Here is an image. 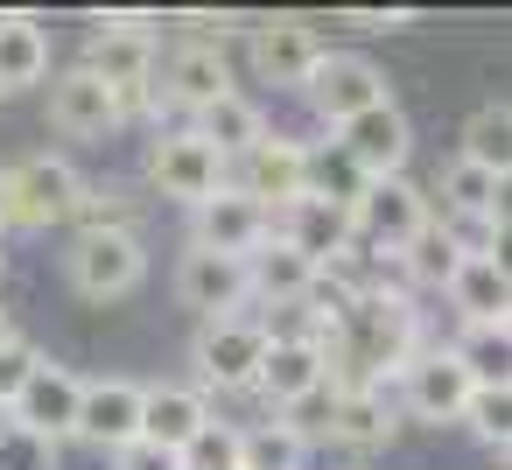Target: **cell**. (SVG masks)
I'll return each mask as SVG.
<instances>
[{
	"instance_id": "obj_1",
	"label": "cell",
	"mask_w": 512,
	"mask_h": 470,
	"mask_svg": "<svg viewBox=\"0 0 512 470\" xmlns=\"http://www.w3.org/2000/svg\"><path fill=\"white\" fill-rule=\"evenodd\" d=\"M421 316L400 288H372L344 309V323L323 337V365L337 386H386L400 379V365L421 351Z\"/></svg>"
},
{
	"instance_id": "obj_2",
	"label": "cell",
	"mask_w": 512,
	"mask_h": 470,
	"mask_svg": "<svg viewBox=\"0 0 512 470\" xmlns=\"http://www.w3.org/2000/svg\"><path fill=\"white\" fill-rule=\"evenodd\" d=\"M85 71L120 99V120L155 99V15H106L85 43Z\"/></svg>"
},
{
	"instance_id": "obj_3",
	"label": "cell",
	"mask_w": 512,
	"mask_h": 470,
	"mask_svg": "<svg viewBox=\"0 0 512 470\" xmlns=\"http://www.w3.org/2000/svg\"><path fill=\"white\" fill-rule=\"evenodd\" d=\"M78 204V169L64 155H22L15 169H0V232H50Z\"/></svg>"
},
{
	"instance_id": "obj_4",
	"label": "cell",
	"mask_w": 512,
	"mask_h": 470,
	"mask_svg": "<svg viewBox=\"0 0 512 470\" xmlns=\"http://www.w3.org/2000/svg\"><path fill=\"white\" fill-rule=\"evenodd\" d=\"M260 358H267L260 316H218V323H204V330H197V351H190L197 393H204V400H211V386H218V393H253Z\"/></svg>"
},
{
	"instance_id": "obj_5",
	"label": "cell",
	"mask_w": 512,
	"mask_h": 470,
	"mask_svg": "<svg viewBox=\"0 0 512 470\" xmlns=\"http://www.w3.org/2000/svg\"><path fill=\"white\" fill-rule=\"evenodd\" d=\"M428 197L407 183V176H386V183H365V197L351 204V246L372 253V260H393L421 225H428Z\"/></svg>"
},
{
	"instance_id": "obj_6",
	"label": "cell",
	"mask_w": 512,
	"mask_h": 470,
	"mask_svg": "<svg viewBox=\"0 0 512 470\" xmlns=\"http://www.w3.org/2000/svg\"><path fill=\"white\" fill-rule=\"evenodd\" d=\"M302 99H309V106H316V120L337 134L344 120H358V113L386 106V71H379L372 57H358V50H323V57H316V71H309V85H302Z\"/></svg>"
},
{
	"instance_id": "obj_7",
	"label": "cell",
	"mask_w": 512,
	"mask_h": 470,
	"mask_svg": "<svg viewBox=\"0 0 512 470\" xmlns=\"http://www.w3.org/2000/svg\"><path fill=\"white\" fill-rule=\"evenodd\" d=\"M400 393H393V407H407L414 421H463V407H470V372L456 365V351L449 344H421L407 365H400V379H393Z\"/></svg>"
},
{
	"instance_id": "obj_8",
	"label": "cell",
	"mask_w": 512,
	"mask_h": 470,
	"mask_svg": "<svg viewBox=\"0 0 512 470\" xmlns=\"http://www.w3.org/2000/svg\"><path fill=\"white\" fill-rule=\"evenodd\" d=\"M64 267H71V288L85 302H113V295H134L141 288L148 253H141L134 232H85V239H71Z\"/></svg>"
},
{
	"instance_id": "obj_9",
	"label": "cell",
	"mask_w": 512,
	"mask_h": 470,
	"mask_svg": "<svg viewBox=\"0 0 512 470\" xmlns=\"http://www.w3.org/2000/svg\"><path fill=\"white\" fill-rule=\"evenodd\" d=\"M148 183H155L162 197H176V204L197 211L204 197L225 190V162H218V148L197 141L190 127H169V134H155V148H148Z\"/></svg>"
},
{
	"instance_id": "obj_10",
	"label": "cell",
	"mask_w": 512,
	"mask_h": 470,
	"mask_svg": "<svg viewBox=\"0 0 512 470\" xmlns=\"http://www.w3.org/2000/svg\"><path fill=\"white\" fill-rule=\"evenodd\" d=\"M337 155H344L365 183H386V176L407 169V155H414V127H407V113L386 99V106H372V113H358V120L337 127Z\"/></svg>"
},
{
	"instance_id": "obj_11",
	"label": "cell",
	"mask_w": 512,
	"mask_h": 470,
	"mask_svg": "<svg viewBox=\"0 0 512 470\" xmlns=\"http://www.w3.org/2000/svg\"><path fill=\"white\" fill-rule=\"evenodd\" d=\"M78 393H85V379L43 358V365L29 372V386L8 400V421H15L22 435H36V442H50V449H57V442H71V435H78Z\"/></svg>"
},
{
	"instance_id": "obj_12",
	"label": "cell",
	"mask_w": 512,
	"mask_h": 470,
	"mask_svg": "<svg viewBox=\"0 0 512 470\" xmlns=\"http://www.w3.org/2000/svg\"><path fill=\"white\" fill-rule=\"evenodd\" d=\"M302 148L309 141H288V134H260L232 169H225V183L239 190V197H253L260 211H288L295 197H302Z\"/></svg>"
},
{
	"instance_id": "obj_13",
	"label": "cell",
	"mask_w": 512,
	"mask_h": 470,
	"mask_svg": "<svg viewBox=\"0 0 512 470\" xmlns=\"http://www.w3.org/2000/svg\"><path fill=\"white\" fill-rule=\"evenodd\" d=\"M190 218H197V239H190V246H204V253H232V260H246L253 246L274 239V211H260V204L239 197L232 183H225L218 197H204Z\"/></svg>"
},
{
	"instance_id": "obj_14",
	"label": "cell",
	"mask_w": 512,
	"mask_h": 470,
	"mask_svg": "<svg viewBox=\"0 0 512 470\" xmlns=\"http://www.w3.org/2000/svg\"><path fill=\"white\" fill-rule=\"evenodd\" d=\"M176 295H183V309H197L204 323L239 316V309L253 302V295H246V260L190 246V253H183V267H176Z\"/></svg>"
},
{
	"instance_id": "obj_15",
	"label": "cell",
	"mask_w": 512,
	"mask_h": 470,
	"mask_svg": "<svg viewBox=\"0 0 512 470\" xmlns=\"http://www.w3.org/2000/svg\"><path fill=\"white\" fill-rule=\"evenodd\" d=\"M78 442H92L106 456L141 442V386L134 379H85V393H78Z\"/></svg>"
},
{
	"instance_id": "obj_16",
	"label": "cell",
	"mask_w": 512,
	"mask_h": 470,
	"mask_svg": "<svg viewBox=\"0 0 512 470\" xmlns=\"http://www.w3.org/2000/svg\"><path fill=\"white\" fill-rule=\"evenodd\" d=\"M50 127H57L64 141H106V134L120 127V99H113L85 64H71V71L50 85Z\"/></svg>"
},
{
	"instance_id": "obj_17",
	"label": "cell",
	"mask_w": 512,
	"mask_h": 470,
	"mask_svg": "<svg viewBox=\"0 0 512 470\" xmlns=\"http://www.w3.org/2000/svg\"><path fill=\"white\" fill-rule=\"evenodd\" d=\"M246 36H253V71H260L267 85H295V92L309 85V71H316V57H323V43H316L309 22L274 15V22H253Z\"/></svg>"
},
{
	"instance_id": "obj_18",
	"label": "cell",
	"mask_w": 512,
	"mask_h": 470,
	"mask_svg": "<svg viewBox=\"0 0 512 470\" xmlns=\"http://www.w3.org/2000/svg\"><path fill=\"white\" fill-rule=\"evenodd\" d=\"M225 92H239L232 85V64H225V50L218 43H183L176 57H169V71H162V99L176 106V113H204V106H218Z\"/></svg>"
},
{
	"instance_id": "obj_19",
	"label": "cell",
	"mask_w": 512,
	"mask_h": 470,
	"mask_svg": "<svg viewBox=\"0 0 512 470\" xmlns=\"http://www.w3.org/2000/svg\"><path fill=\"white\" fill-rule=\"evenodd\" d=\"M309 281H316V267H309L281 232L246 253V295H253L260 309H295V302L309 295Z\"/></svg>"
},
{
	"instance_id": "obj_20",
	"label": "cell",
	"mask_w": 512,
	"mask_h": 470,
	"mask_svg": "<svg viewBox=\"0 0 512 470\" xmlns=\"http://www.w3.org/2000/svg\"><path fill=\"white\" fill-rule=\"evenodd\" d=\"M274 232H281L309 267H323V260H337V253L351 246V211L316 204V197H295L288 211H274Z\"/></svg>"
},
{
	"instance_id": "obj_21",
	"label": "cell",
	"mask_w": 512,
	"mask_h": 470,
	"mask_svg": "<svg viewBox=\"0 0 512 470\" xmlns=\"http://www.w3.org/2000/svg\"><path fill=\"white\" fill-rule=\"evenodd\" d=\"M330 379V365H323V344H274L267 337V358H260V379H253V393L281 414V407H295L302 393H316Z\"/></svg>"
},
{
	"instance_id": "obj_22",
	"label": "cell",
	"mask_w": 512,
	"mask_h": 470,
	"mask_svg": "<svg viewBox=\"0 0 512 470\" xmlns=\"http://www.w3.org/2000/svg\"><path fill=\"white\" fill-rule=\"evenodd\" d=\"M204 421H211V400L197 386H141V442L183 449Z\"/></svg>"
},
{
	"instance_id": "obj_23",
	"label": "cell",
	"mask_w": 512,
	"mask_h": 470,
	"mask_svg": "<svg viewBox=\"0 0 512 470\" xmlns=\"http://www.w3.org/2000/svg\"><path fill=\"white\" fill-rule=\"evenodd\" d=\"M400 428V407L386 386H337V414H330V442H351V449H379L393 442Z\"/></svg>"
},
{
	"instance_id": "obj_24",
	"label": "cell",
	"mask_w": 512,
	"mask_h": 470,
	"mask_svg": "<svg viewBox=\"0 0 512 470\" xmlns=\"http://www.w3.org/2000/svg\"><path fill=\"white\" fill-rule=\"evenodd\" d=\"M442 295L463 309V330L470 323H512V274H505V260H463Z\"/></svg>"
},
{
	"instance_id": "obj_25",
	"label": "cell",
	"mask_w": 512,
	"mask_h": 470,
	"mask_svg": "<svg viewBox=\"0 0 512 470\" xmlns=\"http://www.w3.org/2000/svg\"><path fill=\"white\" fill-rule=\"evenodd\" d=\"M190 134H197V141H211V148H218V162L232 169V162H239L260 134H267V113H260L246 92H225L218 106H204V113L190 120Z\"/></svg>"
},
{
	"instance_id": "obj_26",
	"label": "cell",
	"mask_w": 512,
	"mask_h": 470,
	"mask_svg": "<svg viewBox=\"0 0 512 470\" xmlns=\"http://www.w3.org/2000/svg\"><path fill=\"white\" fill-rule=\"evenodd\" d=\"M50 78V36L29 15H0V92H22Z\"/></svg>"
},
{
	"instance_id": "obj_27",
	"label": "cell",
	"mask_w": 512,
	"mask_h": 470,
	"mask_svg": "<svg viewBox=\"0 0 512 470\" xmlns=\"http://www.w3.org/2000/svg\"><path fill=\"white\" fill-rule=\"evenodd\" d=\"M393 267H400V281H414V288H449L456 267H463V253H456V239L442 232V218H428V225L393 253Z\"/></svg>"
},
{
	"instance_id": "obj_28",
	"label": "cell",
	"mask_w": 512,
	"mask_h": 470,
	"mask_svg": "<svg viewBox=\"0 0 512 470\" xmlns=\"http://www.w3.org/2000/svg\"><path fill=\"white\" fill-rule=\"evenodd\" d=\"M456 162H477V169H491V176L512 169V106H505V99H484V106L463 120V155H456Z\"/></svg>"
},
{
	"instance_id": "obj_29",
	"label": "cell",
	"mask_w": 512,
	"mask_h": 470,
	"mask_svg": "<svg viewBox=\"0 0 512 470\" xmlns=\"http://www.w3.org/2000/svg\"><path fill=\"white\" fill-rule=\"evenodd\" d=\"M498 211H505V176H491L477 162L442 169V218H498Z\"/></svg>"
},
{
	"instance_id": "obj_30",
	"label": "cell",
	"mask_w": 512,
	"mask_h": 470,
	"mask_svg": "<svg viewBox=\"0 0 512 470\" xmlns=\"http://www.w3.org/2000/svg\"><path fill=\"white\" fill-rule=\"evenodd\" d=\"M302 197L351 211V204L365 197V176H358V169L337 155V141H323V148H302Z\"/></svg>"
},
{
	"instance_id": "obj_31",
	"label": "cell",
	"mask_w": 512,
	"mask_h": 470,
	"mask_svg": "<svg viewBox=\"0 0 512 470\" xmlns=\"http://www.w3.org/2000/svg\"><path fill=\"white\" fill-rule=\"evenodd\" d=\"M449 351L470 372V386H505V372H512V323H470Z\"/></svg>"
},
{
	"instance_id": "obj_32",
	"label": "cell",
	"mask_w": 512,
	"mask_h": 470,
	"mask_svg": "<svg viewBox=\"0 0 512 470\" xmlns=\"http://www.w3.org/2000/svg\"><path fill=\"white\" fill-rule=\"evenodd\" d=\"M71 218H78V239L85 232H134V197L113 190V183H78Z\"/></svg>"
},
{
	"instance_id": "obj_33",
	"label": "cell",
	"mask_w": 512,
	"mask_h": 470,
	"mask_svg": "<svg viewBox=\"0 0 512 470\" xmlns=\"http://www.w3.org/2000/svg\"><path fill=\"white\" fill-rule=\"evenodd\" d=\"M302 456H309V449H302L274 414H267L260 428H239V463H246V470H302Z\"/></svg>"
},
{
	"instance_id": "obj_34",
	"label": "cell",
	"mask_w": 512,
	"mask_h": 470,
	"mask_svg": "<svg viewBox=\"0 0 512 470\" xmlns=\"http://www.w3.org/2000/svg\"><path fill=\"white\" fill-rule=\"evenodd\" d=\"M176 456H183V470H246V463H239V428H232V421H218V414H211V421H204Z\"/></svg>"
},
{
	"instance_id": "obj_35",
	"label": "cell",
	"mask_w": 512,
	"mask_h": 470,
	"mask_svg": "<svg viewBox=\"0 0 512 470\" xmlns=\"http://www.w3.org/2000/svg\"><path fill=\"white\" fill-rule=\"evenodd\" d=\"M463 421L505 456V442H512V386H477L470 393V407H463Z\"/></svg>"
},
{
	"instance_id": "obj_36",
	"label": "cell",
	"mask_w": 512,
	"mask_h": 470,
	"mask_svg": "<svg viewBox=\"0 0 512 470\" xmlns=\"http://www.w3.org/2000/svg\"><path fill=\"white\" fill-rule=\"evenodd\" d=\"M36 365H43V351H36V344H29L22 330H15L8 344H0V407H8V400H15V393L29 386V372H36Z\"/></svg>"
},
{
	"instance_id": "obj_37",
	"label": "cell",
	"mask_w": 512,
	"mask_h": 470,
	"mask_svg": "<svg viewBox=\"0 0 512 470\" xmlns=\"http://www.w3.org/2000/svg\"><path fill=\"white\" fill-rule=\"evenodd\" d=\"M0 470H57V449L36 442V435H22V428L8 421V435H0Z\"/></svg>"
},
{
	"instance_id": "obj_38",
	"label": "cell",
	"mask_w": 512,
	"mask_h": 470,
	"mask_svg": "<svg viewBox=\"0 0 512 470\" xmlns=\"http://www.w3.org/2000/svg\"><path fill=\"white\" fill-rule=\"evenodd\" d=\"M113 470H183V456L155 449V442H127V449H113Z\"/></svg>"
},
{
	"instance_id": "obj_39",
	"label": "cell",
	"mask_w": 512,
	"mask_h": 470,
	"mask_svg": "<svg viewBox=\"0 0 512 470\" xmlns=\"http://www.w3.org/2000/svg\"><path fill=\"white\" fill-rule=\"evenodd\" d=\"M8 337H15V323H8V309H0V344H8Z\"/></svg>"
},
{
	"instance_id": "obj_40",
	"label": "cell",
	"mask_w": 512,
	"mask_h": 470,
	"mask_svg": "<svg viewBox=\"0 0 512 470\" xmlns=\"http://www.w3.org/2000/svg\"><path fill=\"white\" fill-rule=\"evenodd\" d=\"M0 435H8V407H0Z\"/></svg>"
},
{
	"instance_id": "obj_41",
	"label": "cell",
	"mask_w": 512,
	"mask_h": 470,
	"mask_svg": "<svg viewBox=\"0 0 512 470\" xmlns=\"http://www.w3.org/2000/svg\"><path fill=\"white\" fill-rule=\"evenodd\" d=\"M358 470H365V463H358Z\"/></svg>"
}]
</instances>
